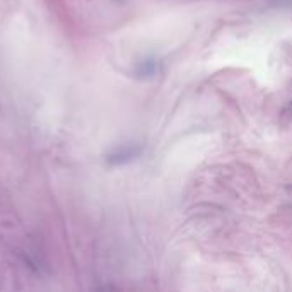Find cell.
I'll return each instance as SVG.
<instances>
[{"mask_svg": "<svg viewBox=\"0 0 292 292\" xmlns=\"http://www.w3.org/2000/svg\"><path fill=\"white\" fill-rule=\"evenodd\" d=\"M156 72H157V64L154 59H144L135 67L137 77H140V79H149V77H152Z\"/></svg>", "mask_w": 292, "mask_h": 292, "instance_id": "6da1fadb", "label": "cell"}, {"mask_svg": "<svg viewBox=\"0 0 292 292\" xmlns=\"http://www.w3.org/2000/svg\"><path fill=\"white\" fill-rule=\"evenodd\" d=\"M135 156V150L132 147H123L122 150H116L114 154H109L108 156V161L111 164H120V162H125L127 159L134 157Z\"/></svg>", "mask_w": 292, "mask_h": 292, "instance_id": "7a4b0ae2", "label": "cell"}]
</instances>
